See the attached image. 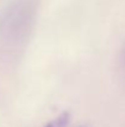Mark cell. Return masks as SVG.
I'll use <instances>...</instances> for the list:
<instances>
[{"label": "cell", "mask_w": 125, "mask_h": 127, "mask_svg": "<svg viewBox=\"0 0 125 127\" xmlns=\"http://www.w3.org/2000/svg\"><path fill=\"white\" fill-rule=\"evenodd\" d=\"M37 16V0H11L0 12V52L20 51L30 40Z\"/></svg>", "instance_id": "1"}, {"label": "cell", "mask_w": 125, "mask_h": 127, "mask_svg": "<svg viewBox=\"0 0 125 127\" xmlns=\"http://www.w3.org/2000/svg\"><path fill=\"white\" fill-rule=\"evenodd\" d=\"M70 122V114L69 112H63L50 122H48L44 127H68Z\"/></svg>", "instance_id": "2"}, {"label": "cell", "mask_w": 125, "mask_h": 127, "mask_svg": "<svg viewBox=\"0 0 125 127\" xmlns=\"http://www.w3.org/2000/svg\"><path fill=\"white\" fill-rule=\"evenodd\" d=\"M120 64H122V68L125 72V43L122 48V53H120Z\"/></svg>", "instance_id": "3"}, {"label": "cell", "mask_w": 125, "mask_h": 127, "mask_svg": "<svg viewBox=\"0 0 125 127\" xmlns=\"http://www.w3.org/2000/svg\"><path fill=\"white\" fill-rule=\"evenodd\" d=\"M82 127H83V126H82Z\"/></svg>", "instance_id": "4"}]
</instances>
